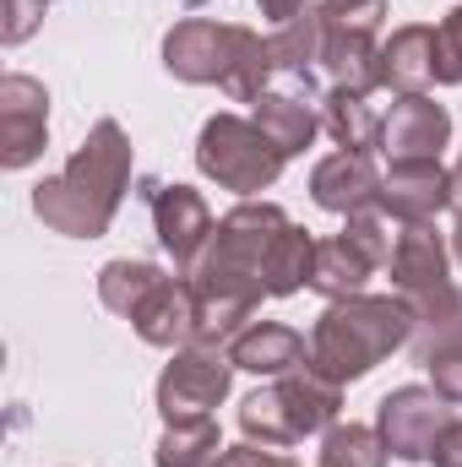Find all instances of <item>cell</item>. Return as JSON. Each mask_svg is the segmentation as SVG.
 <instances>
[{
  "label": "cell",
  "instance_id": "6da1fadb",
  "mask_svg": "<svg viewBox=\"0 0 462 467\" xmlns=\"http://www.w3.org/2000/svg\"><path fill=\"white\" fill-rule=\"evenodd\" d=\"M131 169H136L131 136L120 130V119H99L88 141L71 152V163L33 185V218L66 239L110 234L120 202L131 191Z\"/></svg>",
  "mask_w": 462,
  "mask_h": 467
},
{
  "label": "cell",
  "instance_id": "7a4b0ae2",
  "mask_svg": "<svg viewBox=\"0 0 462 467\" xmlns=\"http://www.w3.org/2000/svg\"><path fill=\"white\" fill-rule=\"evenodd\" d=\"M202 261L256 277L267 288V299H289V294L310 288L316 239L299 229L278 202H239L234 213L218 218V234H213Z\"/></svg>",
  "mask_w": 462,
  "mask_h": 467
},
{
  "label": "cell",
  "instance_id": "3957f363",
  "mask_svg": "<svg viewBox=\"0 0 462 467\" xmlns=\"http://www.w3.org/2000/svg\"><path fill=\"white\" fill-rule=\"evenodd\" d=\"M163 71L191 88H224L234 104H256L278 77L272 44L245 22L185 16L163 33Z\"/></svg>",
  "mask_w": 462,
  "mask_h": 467
},
{
  "label": "cell",
  "instance_id": "277c9868",
  "mask_svg": "<svg viewBox=\"0 0 462 467\" xmlns=\"http://www.w3.org/2000/svg\"><path fill=\"white\" fill-rule=\"evenodd\" d=\"M414 343V305L397 294H348L332 299L310 327V369L332 386L364 380L381 358Z\"/></svg>",
  "mask_w": 462,
  "mask_h": 467
},
{
  "label": "cell",
  "instance_id": "5b68a950",
  "mask_svg": "<svg viewBox=\"0 0 462 467\" xmlns=\"http://www.w3.org/2000/svg\"><path fill=\"white\" fill-rule=\"evenodd\" d=\"M99 299L104 310H115L120 321H131V332L147 348H191L196 343V288L191 277H169L152 261H104L99 272Z\"/></svg>",
  "mask_w": 462,
  "mask_h": 467
},
{
  "label": "cell",
  "instance_id": "8992f818",
  "mask_svg": "<svg viewBox=\"0 0 462 467\" xmlns=\"http://www.w3.org/2000/svg\"><path fill=\"white\" fill-rule=\"evenodd\" d=\"M343 413V386H332L327 375H316L310 364L294 369V375H278L272 386L250 391L239 402V430L245 441L256 446H272V451H289L299 446L305 435H327Z\"/></svg>",
  "mask_w": 462,
  "mask_h": 467
},
{
  "label": "cell",
  "instance_id": "52a82bcc",
  "mask_svg": "<svg viewBox=\"0 0 462 467\" xmlns=\"http://www.w3.org/2000/svg\"><path fill=\"white\" fill-rule=\"evenodd\" d=\"M283 163L289 158L272 147V136L245 115H213L196 136V169L207 180H218L224 191H239L245 202L261 196L267 185H278Z\"/></svg>",
  "mask_w": 462,
  "mask_h": 467
},
{
  "label": "cell",
  "instance_id": "ba28073f",
  "mask_svg": "<svg viewBox=\"0 0 462 467\" xmlns=\"http://www.w3.org/2000/svg\"><path fill=\"white\" fill-rule=\"evenodd\" d=\"M321 11V71L338 88L375 93V49L386 0H316Z\"/></svg>",
  "mask_w": 462,
  "mask_h": 467
},
{
  "label": "cell",
  "instance_id": "9c48e42d",
  "mask_svg": "<svg viewBox=\"0 0 462 467\" xmlns=\"http://www.w3.org/2000/svg\"><path fill=\"white\" fill-rule=\"evenodd\" d=\"M234 386V358L229 348H174V358L158 375V413L163 424L180 419H213V408L229 397Z\"/></svg>",
  "mask_w": 462,
  "mask_h": 467
},
{
  "label": "cell",
  "instance_id": "30bf717a",
  "mask_svg": "<svg viewBox=\"0 0 462 467\" xmlns=\"http://www.w3.org/2000/svg\"><path fill=\"white\" fill-rule=\"evenodd\" d=\"M147 213H152V234H158L163 255L174 261V272L191 277V272L202 266L213 234H218V218H213V207L202 202V191L152 180V185H147Z\"/></svg>",
  "mask_w": 462,
  "mask_h": 467
},
{
  "label": "cell",
  "instance_id": "8fae6325",
  "mask_svg": "<svg viewBox=\"0 0 462 467\" xmlns=\"http://www.w3.org/2000/svg\"><path fill=\"white\" fill-rule=\"evenodd\" d=\"M446 424H452V402L436 386H397L375 408V430H381L386 451L403 462H425Z\"/></svg>",
  "mask_w": 462,
  "mask_h": 467
},
{
  "label": "cell",
  "instance_id": "7c38bea8",
  "mask_svg": "<svg viewBox=\"0 0 462 467\" xmlns=\"http://www.w3.org/2000/svg\"><path fill=\"white\" fill-rule=\"evenodd\" d=\"M392 223H436L446 207H457V180L441 158H397L381 174V202Z\"/></svg>",
  "mask_w": 462,
  "mask_h": 467
},
{
  "label": "cell",
  "instance_id": "4fadbf2b",
  "mask_svg": "<svg viewBox=\"0 0 462 467\" xmlns=\"http://www.w3.org/2000/svg\"><path fill=\"white\" fill-rule=\"evenodd\" d=\"M49 147V88L27 71L0 77V169H27Z\"/></svg>",
  "mask_w": 462,
  "mask_h": 467
},
{
  "label": "cell",
  "instance_id": "5bb4252c",
  "mask_svg": "<svg viewBox=\"0 0 462 467\" xmlns=\"http://www.w3.org/2000/svg\"><path fill=\"white\" fill-rule=\"evenodd\" d=\"M392 294L408 299V305H430L452 288V250L446 239L436 234V223H403L397 244H392Z\"/></svg>",
  "mask_w": 462,
  "mask_h": 467
},
{
  "label": "cell",
  "instance_id": "9a60e30c",
  "mask_svg": "<svg viewBox=\"0 0 462 467\" xmlns=\"http://www.w3.org/2000/svg\"><path fill=\"white\" fill-rule=\"evenodd\" d=\"M436 60H441V27H425V22L392 27V38H381V49H375V88H386L397 99L430 93Z\"/></svg>",
  "mask_w": 462,
  "mask_h": 467
},
{
  "label": "cell",
  "instance_id": "2e32d148",
  "mask_svg": "<svg viewBox=\"0 0 462 467\" xmlns=\"http://www.w3.org/2000/svg\"><path fill=\"white\" fill-rule=\"evenodd\" d=\"M310 202L321 213H338V218H353V213H370L381 202V169L370 152H348L338 147L332 158H321L310 169Z\"/></svg>",
  "mask_w": 462,
  "mask_h": 467
},
{
  "label": "cell",
  "instance_id": "e0dca14e",
  "mask_svg": "<svg viewBox=\"0 0 462 467\" xmlns=\"http://www.w3.org/2000/svg\"><path fill=\"white\" fill-rule=\"evenodd\" d=\"M452 141V115L446 104H436L430 93H408L397 99L381 119V152L397 158H441V147Z\"/></svg>",
  "mask_w": 462,
  "mask_h": 467
},
{
  "label": "cell",
  "instance_id": "ac0fdd59",
  "mask_svg": "<svg viewBox=\"0 0 462 467\" xmlns=\"http://www.w3.org/2000/svg\"><path fill=\"white\" fill-rule=\"evenodd\" d=\"M250 119L272 136V147L283 152V158H294V152H305L310 141H316V130H321V93L310 88V82H289V88H267L256 104H250Z\"/></svg>",
  "mask_w": 462,
  "mask_h": 467
},
{
  "label": "cell",
  "instance_id": "d6986e66",
  "mask_svg": "<svg viewBox=\"0 0 462 467\" xmlns=\"http://www.w3.org/2000/svg\"><path fill=\"white\" fill-rule=\"evenodd\" d=\"M229 358H234V369H250V375L278 380V375H294V369L310 364V337H299L283 321H250L229 343Z\"/></svg>",
  "mask_w": 462,
  "mask_h": 467
},
{
  "label": "cell",
  "instance_id": "ffe728a7",
  "mask_svg": "<svg viewBox=\"0 0 462 467\" xmlns=\"http://www.w3.org/2000/svg\"><path fill=\"white\" fill-rule=\"evenodd\" d=\"M381 266L348 239V234H332V239H316V266H310V294H321L327 305L332 299H348V294H364V283L375 277Z\"/></svg>",
  "mask_w": 462,
  "mask_h": 467
},
{
  "label": "cell",
  "instance_id": "44dd1931",
  "mask_svg": "<svg viewBox=\"0 0 462 467\" xmlns=\"http://www.w3.org/2000/svg\"><path fill=\"white\" fill-rule=\"evenodd\" d=\"M321 130L348 147V152H370V147H381V119L370 109V93H359V88H327L321 93Z\"/></svg>",
  "mask_w": 462,
  "mask_h": 467
},
{
  "label": "cell",
  "instance_id": "7402d4cb",
  "mask_svg": "<svg viewBox=\"0 0 462 467\" xmlns=\"http://www.w3.org/2000/svg\"><path fill=\"white\" fill-rule=\"evenodd\" d=\"M267 44H272V66L289 82H310V71H321V11L310 5L299 16L278 22V33Z\"/></svg>",
  "mask_w": 462,
  "mask_h": 467
},
{
  "label": "cell",
  "instance_id": "603a6c76",
  "mask_svg": "<svg viewBox=\"0 0 462 467\" xmlns=\"http://www.w3.org/2000/svg\"><path fill=\"white\" fill-rule=\"evenodd\" d=\"M414 358L419 364H430V358H441V353H457L462 348V288L452 283L441 299H430V305H414Z\"/></svg>",
  "mask_w": 462,
  "mask_h": 467
},
{
  "label": "cell",
  "instance_id": "cb8c5ba5",
  "mask_svg": "<svg viewBox=\"0 0 462 467\" xmlns=\"http://www.w3.org/2000/svg\"><path fill=\"white\" fill-rule=\"evenodd\" d=\"M224 457V435L213 419H180V424H163L158 435V451L152 462L158 467H213Z\"/></svg>",
  "mask_w": 462,
  "mask_h": 467
},
{
  "label": "cell",
  "instance_id": "d4e9b609",
  "mask_svg": "<svg viewBox=\"0 0 462 467\" xmlns=\"http://www.w3.org/2000/svg\"><path fill=\"white\" fill-rule=\"evenodd\" d=\"M386 441L375 424H353L338 419L327 435H321V467H386Z\"/></svg>",
  "mask_w": 462,
  "mask_h": 467
},
{
  "label": "cell",
  "instance_id": "484cf974",
  "mask_svg": "<svg viewBox=\"0 0 462 467\" xmlns=\"http://www.w3.org/2000/svg\"><path fill=\"white\" fill-rule=\"evenodd\" d=\"M343 234L375 261V266H386L392 261V244H397V229H392V218L381 213V207H370V213H353L343 218Z\"/></svg>",
  "mask_w": 462,
  "mask_h": 467
},
{
  "label": "cell",
  "instance_id": "4316f807",
  "mask_svg": "<svg viewBox=\"0 0 462 467\" xmlns=\"http://www.w3.org/2000/svg\"><path fill=\"white\" fill-rule=\"evenodd\" d=\"M462 82V5L446 11L441 22V60H436V88H457Z\"/></svg>",
  "mask_w": 462,
  "mask_h": 467
},
{
  "label": "cell",
  "instance_id": "83f0119b",
  "mask_svg": "<svg viewBox=\"0 0 462 467\" xmlns=\"http://www.w3.org/2000/svg\"><path fill=\"white\" fill-rule=\"evenodd\" d=\"M38 22H44V0H5L0 38H5V44H22V38L38 33Z\"/></svg>",
  "mask_w": 462,
  "mask_h": 467
},
{
  "label": "cell",
  "instance_id": "f1b7e54d",
  "mask_svg": "<svg viewBox=\"0 0 462 467\" xmlns=\"http://www.w3.org/2000/svg\"><path fill=\"white\" fill-rule=\"evenodd\" d=\"M430 369V386L452 402V408H462V348L457 353H441V358H430L425 364Z\"/></svg>",
  "mask_w": 462,
  "mask_h": 467
},
{
  "label": "cell",
  "instance_id": "f546056e",
  "mask_svg": "<svg viewBox=\"0 0 462 467\" xmlns=\"http://www.w3.org/2000/svg\"><path fill=\"white\" fill-rule=\"evenodd\" d=\"M229 462L234 467H299L294 457H283V451H272V446H256V441L229 446Z\"/></svg>",
  "mask_w": 462,
  "mask_h": 467
},
{
  "label": "cell",
  "instance_id": "4dcf8cb0",
  "mask_svg": "<svg viewBox=\"0 0 462 467\" xmlns=\"http://www.w3.org/2000/svg\"><path fill=\"white\" fill-rule=\"evenodd\" d=\"M436 467H462V419H452L446 430H441V441H436Z\"/></svg>",
  "mask_w": 462,
  "mask_h": 467
},
{
  "label": "cell",
  "instance_id": "1f68e13d",
  "mask_svg": "<svg viewBox=\"0 0 462 467\" xmlns=\"http://www.w3.org/2000/svg\"><path fill=\"white\" fill-rule=\"evenodd\" d=\"M256 5H261V16H267V22H289V16L310 11V0H256Z\"/></svg>",
  "mask_w": 462,
  "mask_h": 467
},
{
  "label": "cell",
  "instance_id": "d6a6232c",
  "mask_svg": "<svg viewBox=\"0 0 462 467\" xmlns=\"http://www.w3.org/2000/svg\"><path fill=\"white\" fill-rule=\"evenodd\" d=\"M452 255L462 261V213H457V229H452Z\"/></svg>",
  "mask_w": 462,
  "mask_h": 467
},
{
  "label": "cell",
  "instance_id": "836d02e7",
  "mask_svg": "<svg viewBox=\"0 0 462 467\" xmlns=\"http://www.w3.org/2000/svg\"><path fill=\"white\" fill-rule=\"evenodd\" d=\"M452 180H457V213H462V158H457V169H452Z\"/></svg>",
  "mask_w": 462,
  "mask_h": 467
},
{
  "label": "cell",
  "instance_id": "e575fe53",
  "mask_svg": "<svg viewBox=\"0 0 462 467\" xmlns=\"http://www.w3.org/2000/svg\"><path fill=\"white\" fill-rule=\"evenodd\" d=\"M213 467H234V462H229V446H224V457H218V462H213Z\"/></svg>",
  "mask_w": 462,
  "mask_h": 467
},
{
  "label": "cell",
  "instance_id": "d590c367",
  "mask_svg": "<svg viewBox=\"0 0 462 467\" xmlns=\"http://www.w3.org/2000/svg\"><path fill=\"white\" fill-rule=\"evenodd\" d=\"M191 5H202V0H191Z\"/></svg>",
  "mask_w": 462,
  "mask_h": 467
},
{
  "label": "cell",
  "instance_id": "8d00e7d4",
  "mask_svg": "<svg viewBox=\"0 0 462 467\" xmlns=\"http://www.w3.org/2000/svg\"><path fill=\"white\" fill-rule=\"evenodd\" d=\"M44 5H49V0H44Z\"/></svg>",
  "mask_w": 462,
  "mask_h": 467
}]
</instances>
